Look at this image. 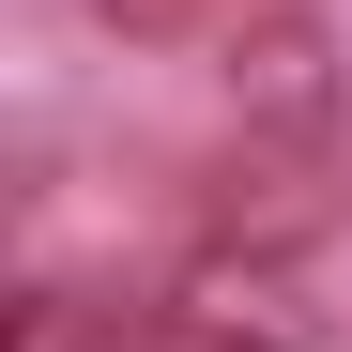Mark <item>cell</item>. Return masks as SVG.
I'll return each mask as SVG.
<instances>
[{"mask_svg":"<svg viewBox=\"0 0 352 352\" xmlns=\"http://www.w3.org/2000/svg\"><path fill=\"white\" fill-rule=\"evenodd\" d=\"M214 92H230V153L322 168L337 123H352V46H337V16H245L230 62H214Z\"/></svg>","mask_w":352,"mask_h":352,"instance_id":"6da1fadb","label":"cell"},{"mask_svg":"<svg viewBox=\"0 0 352 352\" xmlns=\"http://www.w3.org/2000/svg\"><path fill=\"white\" fill-rule=\"evenodd\" d=\"M322 230V168H291V153H230V184H214V245H307Z\"/></svg>","mask_w":352,"mask_h":352,"instance_id":"7a4b0ae2","label":"cell"},{"mask_svg":"<svg viewBox=\"0 0 352 352\" xmlns=\"http://www.w3.org/2000/svg\"><path fill=\"white\" fill-rule=\"evenodd\" d=\"M62 352H230V337H199V322L153 291V307H77V322H62Z\"/></svg>","mask_w":352,"mask_h":352,"instance_id":"3957f363","label":"cell"}]
</instances>
